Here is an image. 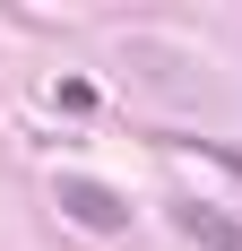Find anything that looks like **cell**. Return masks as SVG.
<instances>
[{"label":"cell","mask_w":242,"mask_h":251,"mask_svg":"<svg viewBox=\"0 0 242 251\" xmlns=\"http://www.w3.org/2000/svg\"><path fill=\"white\" fill-rule=\"evenodd\" d=\"M61 208H70L87 234H121V226H130L121 191H104V182H87V174H70V182H61Z\"/></svg>","instance_id":"6da1fadb"},{"label":"cell","mask_w":242,"mask_h":251,"mask_svg":"<svg viewBox=\"0 0 242 251\" xmlns=\"http://www.w3.org/2000/svg\"><path fill=\"white\" fill-rule=\"evenodd\" d=\"M182 226H191L199 243H217V251H242V226H234V217H217V208H182Z\"/></svg>","instance_id":"7a4b0ae2"},{"label":"cell","mask_w":242,"mask_h":251,"mask_svg":"<svg viewBox=\"0 0 242 251\" xmlns=\"http://www.w3.org/2000/svg\"><path fill=\"white\" fill-rule=\"evenodd\" d=\"M217 156H225V165H234V174H242V156H234V148H217Z\"/></svg>","instance_id":"3957f363"}]
</instances>
